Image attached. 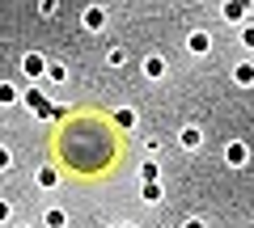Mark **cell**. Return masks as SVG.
<instances>
[{
  "label": "cell",
  "instance_id": "cell-1",
  "mask_svg": "<svg viewBox=\"0 0 254 228\" xmlns=\"http://www.w3.org/2000/svg\"><path fill=\"white\" fill-rule=\"evenodd\" d=\"M250 4L254 0H225V4H220V17H225V26H242L246 21V13H250Z\"/></svg>",
  "mask_w": 254,
  "mask_h": 228
},
{
  "label": "cell",
  "instance_id": "cell-2",
  "mask_svg": "<svg viewBox=\"0 0 254 228\" xmlns=\"http://www.w3.org/2000/svg\"><path fill=\"white\" fill-rule=\"evenodd\" d=\"M225 165L229 169H246V165H250V148H246L242 139H229L225 144Z\"/></svg>",
  "mask_w": 254,
  "mask_h": 228
},
{
  "label": "cell",
  "instance_id": "cell-3",
  "mask_svg": "<svg viewBox=\"0 0 254 228\" xmlns=\"http://www.w3.org/2000/svg\"><path fill=\"white\" fill-rule=\"evenodd\" d=\"M81 26L89 30V34H102V30H106V9H102V4H89V9L81 13Z\"/></svg>",
  "mask_w": 254,
  "mask_h": 228
},
{
  "label": "cell",
  "instance_id": "cell-4",
  "mask_svg": "<svg viewBox=\"0 0 254 228\" xmlns=\"http://www.w3.org/2000/svg\"><path fill=\"white\" fill-rule=\"evenodd\" d=\"M187 51L203 59V55L212 51V34H208V30H190V34H187Z\"/></svg>",
  "mask_w": 254,
  "mask_h": 228
},
{
  "label": "cell",
  "instance_id": "cell-5",
  "mask_svg": "<svg viewBox=\"0 0 254 228\" xmlns=\"http://www.w3.org/2000/svg\"><path fill=\"white\" fill-rule=\"evenodd\" d=\"M21 72H26L30 81H38V76L47 72V55H38V51H30V55H21Z\"/></svg>",
  "mask_w": 254,
  "mask_h": 228
},
{
  "label": "cell",
  "instance_id": "cell-6",
  "mask_svg": "<svg viewBox=\"0 0 254 228\" xmlns=\"http://www.w3.org/2000/svg\"><path fill=\"white\" fill-rule=\"evenodd\" d=\"M178 148H187V152H195V148H203V131L195 127V123H187V127L178 131Z\"/></svg>",
  "mask_w": 254,
  "mask_h": 228
},
{
  "label": "cell",
  "instance_id": "cell-7",
  "mask_svg": "<svg viewBox=\"0 0 254 228\" xmlns=\"http://www.w3.org/2000/svg\"><path fill=\"white\" fill-rule=\"evenodd\" d=\"M17 101H26V106L34 110V114H51V106H47V97H43V93H38V89H26V93H21V97H17Z\"/></svg>",
  "mask_w": 254,
  "mask_h": 228
},
{
  "label": "cell",
  "instance_id": "cell-8",
  "mask_svg": "<svg viewBox=\"0 0 254 228\" xmlns=\"http://www.w3.org/2000/svg\"><path fill=\"white\" fill-rule=\"evenodd\" d=\"M140 199H144L148 207H157V203L165 199V186L161 182H144V186H140Z\"/></svg>",
  "mask_w": 254,
  "mask_h": 228
},
{
  "label": "cell",
  "instance_id": "cell-9",
  "mask_svg": "<svg viewBox=\"0 0 254 228\" xmlns=\"http://www.w3.org/2000/svg\"><path fill=\"white\" fill-rule=\"evenodd\" d=\"M144 76H148V81H161V76H165V55H148V59H144Z\"/></svg>",
  "mask_w": 254,
  "mask_h": 228
},
{
  "label": "cell",
  "instance_id": "cell-10",
  "mask_svg": "<svg viewBox=\"0 0 254 228\" xmlns=\"http://www.w3.org/2000/svg\"><path fill=\"white\" fill-rule=\"evenodd\" d=\"M43 224L47 228H68V211H64V207H47L43 211Z\"/></svg>",
  "mask_w": 254,
  "mask_h": 228
},
{
  "label": "cell",
  "instance_id": "cell-11",
  "mask_svg": "<svg viewBox=\"0 0 254 228\" xmlns=\"http://www.w3.org/2000/svg\"><path fill=\"white\" fill-rule=\"evenodd\" d=\"M34 182L43 186V190H55V186H60V174H55L51 165H43V169H38V174H34Z\"/></svg>",
  "mask_w": 254,
  "mask_h": 228
},
{
  "label": "cell",
  "instance_id": "cell-12",
  "mask_svg": "<svg viewBox=\"0 0 254 228\" xmlns=\"http://www.w3.org/2000/svg\"><path fill=\"white\" fill-rule=\"evenodd\" d=\"M115 123H119L123 131H131V127H136V110H131V106H119V110H115Z\"/></svg>",
  "mask_w": 254,
  "mask_h": 228
},
{
  "label": "cell",
  "instance_id": "cell-13",
  "mask_svg": "<svg viewBox=\"0 0 254 228\" xmlns=\"http://www.w3.org/2000/svg\"><path fill=\"white\" fill-rule=\"evenodd\" d=\"M21 97V89L17 85H9V81H0V106H13V101Z\"/></svg>",
  "mask_w": 254,
  "mask_h": 228
},
{
  "label": "cell",
  "instance_id": "cell-14",
  "mask_svg": "<svg viewBox=\"0 0 254 228\" xmlns=\"http://www.w3.org/2000/svg\"><path fill=\"white\" fill-rule=\"evenodd\" d=\"M233 81L237 85H254V64H237L233 68Z\"/></svg>",
  "mask_w": 254,
  "mask_h": 228
},
{
  "label": "cell",
  "instance_id": "cell-15",
  "mask_svg": "<svg viewBox=\"0 0 254 228\" xmlns=\"http://www.w3.org/2000/svg\"><path fill=\"white\" fill-rule=\"evenodd\" d=\"M106 64L110 68H123L127 64V51H123V46H110V51H106Z\"/></svg>",
  "mask_w": 254,
  "mask_h": 228
},
{
  "label": "cell",
  "instance_id": "cell-16",
  "mask_svg": "<svg viewBox=\"0 0 254 228\" xmlns=\"http://www.w3.org/2000/svg\"><path fill=\"white\" fill-rule=\"evenodd\" d=\"M237 34H242V46H246V51H254V26H250V21H242Z\"/></svg>",
  "mask_w": 254,
  "mask_h": 228
},
{
  "label": "cell",
  "instance_id": "cell-17",
  "mask_svg": "<svg viewBox=\"0 0 254 228\" xmlns=\"http://www.w3.org/2000/svg\"><path fill=\"white\" fill-rule=\"evenodd\" d=\"M47 76H51V85H64V81H68V72H64L60 64H51V68H47Z\"/></svg>",
  "mask_w": 254,
  "mask_h": 228
},
{
  "label": "cell",
  "instance_id": "cell-18",
  "mask_svg": "<svg viewBox=\"0 0 254 228\" xmlns=\"http://www.w3.org/2000/svg\"><path fill=\"white\" fill-rule=\"evenodd\" d=\"M9 169H13V152L0 144V174H9Z\"/></svg>",
  "mask_w": 254,
  "mask_h": 228
},
{
  "label": "cell",
  "instance_id": "cell-19",
  "mask_svg": "<svg viewBox=\"0 0 254 228\" xmlns=\"http://www.w3.org/2000/svg\"><path fill=\"white\" fill-rule=\"evenodd\" d=\"M55 9H60V0H38V13L43 17H55Z\"/></svg>",
  "mask_w": 254,
  "mask_h": 228
},
{
  "label": "cell",
  "instance_id": "cell-20",
  "mask_svg": "<svg viewBox=\"0 0 254 228\" xmlns=\"http://www.w3.org/2000/svg\"><path fill=\"white\" fill-rule=\"evenodd\" d=\"M140 178H144V182H157V165H153V161H144V169H140Z\"/></svg>",
  "mask_w": 254,
  "mask_h": 228
},
{
  "label": "cell",
  "instance_id": "cell-21",
  "mask_svg": "<svg viewBox=\"0 0 254 228\" xmlns=\"http://www.w3.org/2000/svg\"><path fill=\"white\" fill-rule=\"evenodd\" d=\"M9 220H13V207H9L4 199H0V224H9Z\"/></svg>",
  "mask_w": 254,
  "mask_h": 228
},
{
  "label": "cell",
  "instance_id": "cell-22",
  "mask_svg": "<svg viewBox=\"0 0 254 228\" xmlns=\"http://www.w3.org/2000/svg\"><path fill=\"white\" fill-rule=\"evenodd\" d=\"M182 228H208V224H203L199 216H190V220H182Z\"/></svg>",
  "mask_w": 254,
  "mask_h": 228
},
{
  "label": "cell",
  "instance_id": "cell-23",
  "mask_svg": "<svg viewBox=\"0 0 254 228\" xmlns=\"http://www.w3.org/2000/svg\"><path fill=\"white\" fill-rule=\"evenodd\" d=\"M115 228H136V224H115Z\"/></svg>",
  "mask_w": 254,
  "mask_h": 228
},
{
  "label": "cell",
  "instance_id": "cell-24",
  "mask_svg": "<svg viewBox=\"0 0 254 228\" xmlns=\"http://www.w3.org/2000/svg\"><path fill=\"white\" fill-rule=\"evenodd\" d=\"M13 228H30V224H13Z\"/></svg>",
  "mask_w": 254,
  "mask_h": 228
}]
</instances>
